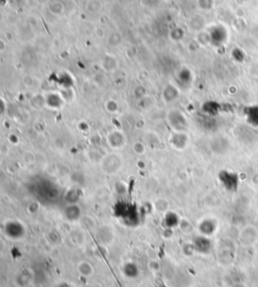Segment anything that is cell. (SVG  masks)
I'll use <instances>...</instances> for the list:
<instances>
[{
  "instance_id": "cell-1",
  "label": "cell",
  "mask_w": 258,
  "mask_h": 287,
  "mask_svg": "<svg viewBox=\"0 0 258 287\" xmlns=\"http://www.w3.org/2000/svg\"><path fill=\"white\" fill-rule=\"evenodd\" d=\"M116 215L126 222L128 225H132L133 222H136L138 219L137 211L134 207L128 204H120L116 207Z\"/></svg>"
},
{
  "instance_id": "cell-2",
  "label": "cell",
  "mask_w": 258,
  "mask_h": 287,
  "mask_svg": "<svg viewBox=\"0 0 258 287\" xmlns=\"http://www.w3.org/2000/svg\"><path fill=\"white\" fill-rule=\"evenodd\" d=\"M219 178L223 185L229 190H236L239 184V177L238 174L231 172V171H221Z\"/></svg>"
},
{
  "instance_id": "cell-3",
  "label": "cell",
  "mask_w": 258,
  "mask_h": 287,
  "mask_svg": "<svg viewBox=\"0 0 258 287\" xmlns=\"http://www.w3.org/2000/svg\"><path fill=\"white\" fill-rule=\"evenodd\" d=\"M5 233L12 239H18L23 236L24 228L18 222H9L5 226Z\"/></svg>"
},
{
  "instance_id": "cell-4",
  "label": "cell",
  "mask_w": 258,
  "mask_h": 287,
  "mask_svg": "<svg viewBox=\"0 0 258 287\" xmlns=\"http://www.w3.org/2000/svg\"><path fill=\"white\" fill-rule=\"evenodd\" d=\"M246 121L253 127L258 128V106H250L245 109Z\"/></svg>"
},
{
  "instance_id": "cell-5",
  "label": "cell",
  "mask_w": 258,
  "mask_h": 287,
  "mask_svg": "<svg viewBox=\"0 0 258 287\" xmlns=\"http://www.w3.org/2000/svg\"><path fill=\"white\" fill-rule=\"evenodd\" d=\"M211 243L209 242L208 239H206L204 237H199L195 240V247L199 252L202 253H207L210 249Z\"/></svg>"
},
{
  "instance_id": "cell-6",
  "label": "cell",
  "mask_w": 258,
  "mask_h": 287,
  "mask_svg": "<svg viewBox=\"0 0 258 287\" xmlns=\"http://www.w3.org/2000/svg\"><path fill=\"white\" fill-rule=\"evenodd\" d=\"M124 274L129 278H135L138 276V268L133 263H127L124 266Z\"/></svg>"
},
{
  "instance_id": "cell-7",
  "label": "cell",
  "mask_w": 258,
  "mask_h": 287,
  "mask_svg": "<svg viewBox=\"0 0 258 287\" xmlns=\"http://www.w3.org/2000/svg\"><path fill=\"white\" fill-rule=\"evenodd\" d=\"M179 224V218L176 214L174 213H170L167 215L166 217V225L169 227V228H173L175 226H177Z\"/></svg>"
},
{
  "instance_id": "cell-8",
  "label": "cell",
  "mask_w": 258,
  "mask_h": 287,
  "mask_svg": "<svg viewBox=\"0 0 258 287\" xmlns=\"http://www.w3.org/2000/svg\"><path fill=\"white\" fill-rule=\"evenodd\" d=\"M67 216L71 220H76L80 216V211H79V209L77 207H71L67 211Z\"/></svg>"
},
{
  "instance_id": "cell-9",
  "label": "cell",
  "mask_w": 258,
  "mask_h": 287,
  "mask_svg": "<svg viewBox=\"0 0 258 287\" xmlns=\"http://www.w3.org/2000/svg\"><path fill=\"white\" fill-rule=\"evenodd\" d=\"M159 287H168V286H166V285H161V286H159Z\"/></svg>"
}]
</instances>
